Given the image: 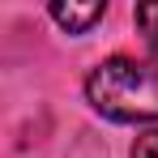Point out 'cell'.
Returning a JSON list of instances; mask_svg holds the SVG:
<instances>
[{"instance_id": "4", "label": "cell", "mask_w": 158, "mask_h": 158, "mask_svg": "<svg viewBox=\"0 0 158 158\" xmlns=\"http://www.w3.org/2000/svg\"><path fill=\"white\" fill-rule=\"evenodd\" d=\"M132 158H158V128H145L132 141Z\"/></svg>"}, {"instance_id": "1", "label": "cell", "mask_w": 158, "mask_h": 158, "mask_svg": "<svg viewBox=\"0 0 158 158\" xmlns=\"http://www.w3.org/2000/svg\"><path fill=\"white\" fill-rule=\"evenodd\" d=\"M90 107L115 124H145L158 120V69L128 56H111L85 77Z\"/></svg>"}, {"instance_id": "2", "label": "cell", "mask_w": 158, "mask_h": 158, "mask_svg": "<svg viewBox=\"0 0 158 158\" xmlns=\"http://www.w3.org/2000/svg\"><path fill=\"white\" fill-rule=\"evenodd\" d=\"M107 13V4H52V17L60 22V26L69 30V34H81V30H90L98 17Z\"/></svg>"}, {"instance_id": "3", "label": "cell", "mask_w": 158, "mask_h": 158, "mask_svg": "<svg viewBox=\"0 0 158 158\" xmlns=\"http://www.w3.org/2000/svg\"><path fill=\"white\" fill-rule=\"evenodd\" d=\"M137 30L145 34V47L158 60V4H137Z\"/></svg>"}]
</instances>
